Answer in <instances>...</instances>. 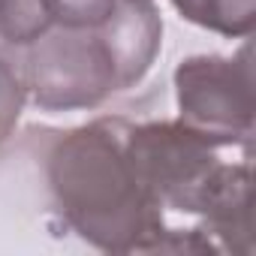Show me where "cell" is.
I'll return each mask as SVG.
<instances>
[{"mask_svg":"<svg viewBox=\"0 0 256 256\" xmlns=\"http://www.w3.org/2000/svg\"><path fill=\"white\" fill-rule=\"evenodd\" d=\"M126 120L100 118L64 133L46 175L66 226L106 253H157L163 205L139 181L124 148Z\"/></svg>","mask_w":256,"mask_h":256,"instance_id":"cell-1","label":"cell"},{"mask_svg":"<svg viewBox=\"0 0 256 256\" xmlns=\"http://www.w3.org/2000/svg\"><path fill=\"white\" fill-rule=\"evenodd\" d=\"M124 148L139 181L166 208L199 214V202L211 172L220 166L217 145L184 120L126 124Z\"/></svg>","mask_w":256,"mask_h":256,"instance_id":"cell-2","label":"cell"},{"mask_svg":"<svg viewBox=\"0 0 256 256\" xmlns=\"http://www.w3.org/2000/svg\"><path fill=\"white\" fill-rule=\"evenodd\" d=\"M178 112L211 145H247L253 136V70L250 52L238 58L193 54L175 70Z\"/></svg>","mask_w":256,"mask_h":256,"instance_id":"cell-3","label":"cell"},{"mask_svg":"<svg viewBox=\"0 0 256 256\" xmlns=\"http://www.w3.org/2000/svg\"><path fill=\"white\" fill-rule=\"evenodd\" d=\"M24 84L46 112L94 108L118 90L114 64L96 30L46 34L34 42Z\"/></svg>","mask_w":256,"mask_h":256,"instance_id":"cell-4","label":"cell"},{"mask_svg":"<svg viewBox=\"0 0 256 256\" xmlns=\"http://www.w3.org/2000/svg\"><path fill=\"white\" fill-rule=\"evenodd\" d=\"M114 64L118 90L133 88L154 66L163 42V18L154 0H118L108 22L96 30Z\"/></svg>","mask_w":256,"mask_h":256,"instance_id":"cell-5","label":"cell"},{"mask_svg":"<svg viewBox=\"0 0 256 256\" xmlns=\"http://www.w3.org/2000/svg\"><path fill=\"white\" fill-rule=\"evenodd\" d=\"M199 214L205 220V235L220 247V253L253 256L250 232V166L220 163L202 193Z\"/></svg>","mask_w":256,"mask_h":256,"instance_id":"cell-6","label":"cell"},{"mask_svg":"<svg viewBox=\"0 0 256 256\" xmlns=\"http://www.w3.org/2000/svg\"><path fill=\"white\" fill-rule=\"evenodd\" d=\"M172 4L187 22L223 36H247L256 22V0H172Z\"/></svg>","mask_w":256,"mask_h":256,"instance_id":"cell-7","label":"cell"},{"mask_svg":"<svg viewBox=\"0 0 256 256\" xmlns=\"http://www.w3.org/2000/svg\"><path fill=\"white\" fill-rule=\"evenodd\" d=\"M52 28L54 24L42 0H0V40L12 46H30Z\"/></svg>","mask_w":256,"mask_h":256,"instance_id":"cell-8","label":"cell"},{"mask_svg":"<svg viewBox=\"0 0 256 256\" xmlns=\"http://www.w3.org/2000/svg\"><path fill=\"white\" fill-rule=\"evenodd\" d=\"M54 28L64 30H100L114 12L118 0H42Z\"/></svg>","mask_w":256,"mask_h":256,"instance_id":"cell-9","label":"cell"},{"mask_svg":"<svg viewBox=\"0 0 256 256\" xmlns=\"http://www.w3.org/2000/svg\"><path fill=\"white\" fill-rule=\"evenodd\" d=\"M24 78L18 76V70L0 58V142H6V136L16 130V124L22 118L24 108Z\"/></svg>","mask_w":256,"mask_h":256,"instance_id":"cell-10","label":"cell"}]
</instances>
